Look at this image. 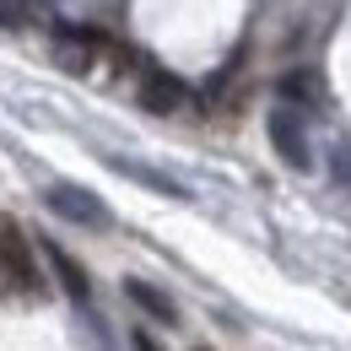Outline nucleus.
Segmentation results:
<instances>
[{"label": "nucleus", "mask_w": 351, "mask_h": 351, "mask_svg": "<svg viewBox=\"0 0 351 351\" xmlns=\"http://www.w3.org/2000/svg\"><path fill=\"white\" fill-rule=\"evenodd\" d=\"M125 298H130L141 313H152L157 324H173V319H178L173 298H168V292H157V287H152V281H141V276H130V281H125Z\"/></svg>", "instance_id": "6"}, {"label": "nucleus", "mask_w": 351, "mask_h": 351, "mask_svg": "<svg viewBox=\"0 0 351 351\" xmlns=\"http://www.w3.org/2000/svg\"><path fill=\"white\" fill-rule=\"evenodd\" d=\"M195 351H211V346H195Z\"/></svg>", "instance_id": "10"}, {"label": "nucleus", "mask_w": 351, "mask_h": 351, "mask_svg": "<svg viewBox=\"0 0 351 351\" xmlns=\"http://www.w3.org/2000/svg\"><path fill=\"white\" fill-rule=\"evenodd\" d=\"M27 22V0H0V27H22Z\"/></svg>", "instance_id": "8"}, {"label": "nucleus", "mask_w": 351, "mask_h": 351, "mask_svg": "<svg viewBox=\"0 0 351 351\" xmlns=\"http://www.w3.org/2000/svg\"><path fill=\"white\" fill-rule=\"evenodd\" d=\"M265 130H270V146L281 152V162H287V168H298V173H308V168H313L308 130H303V119H298V108H270Z\"/></svg>", "instance_id": "3"}, {"label": "nucleus", "mask_w": 351, "mask_h": 351, "mask_svg": "<svg viewBox=\"0 0 351 351\" xmlns=\"http://www.w3.org/2000/svg\"><path fill=\"white\" fill-rule=\"evenodd\" d=\"M44 260H49V270H54V276H60V287H65V292H71V298H76V303H87V298H92L87 265L76 260V254H65V249H60V243H54V238H44Z\"/></svg>", "instance_id": "5"}, {"label": "nucleus", "mask_w": 351, "mask_h": 351, "mask_svg": "<svg viewBox=\"0 0 351 351\" xmlns=\"http://www.w3.org/2000/svg\"><path fill=\"white\" fill-rule=\"evenodd\" d=\"M0 276H5L11 292H27V298L44 292V281H38V260H33L27 232H22L16 221H0Z\"/></svg>", "instance_id": "1"}, {"label": "nucleus", "mask_w": 351, "mask_h": 351, "mask_svg": "<svg viewBox=\"0 0 351 351\" xmlns=\"http://www.w3.org/2000/svg\"><path fill=\"white\" fill-rule=\"evenodd\" d=\"M44 200H49V211H54V217L76 221V227H108V211H103V200H97V195H87L82 184H54Z\"/></svg>", "instance_id": "4"}, {"label": "nucleus", "mask_w": 351, "mask_h": 351, "mask_svg": "<svg viewBox=\"0 0 351 351\" xmlns=\"http://www.w3.org/2000/svg\"><path fill=\"white\" fill-rule=\"evenodd\" d=\"M141 108L157 114V119L184 114V108H189V82L173 76L168 65H146V71H141Z\"/></svg>", "instance_id": "2"}, {"label": "nucleus", "mask_w": 351, "mask_h": 351, "mask_svg": "<svg viewBox=\"0 0 351 351\" xmlns=\"http://www.w3.org/2000/svg\"><path fill=\"white\" fill-rule=\"evenodd\" d=\"M130 346H135V351H162V341H152V330H135Z\"/></svg>", "instance_id": "9"}, {"label": "nucleus", "mask_w": 351, "mask_h": 351, "mask_svg": "<svg viewBox=\"0 0 351 351\" xmlns=\"http://www.w3.org/2000/svg\"><path fill=\"white\" fill-rule=\"evenodd\" d=\"M276 92L287 97V108H292V103H298V108H313V103H324V82H319L313 71H287Z\"/></svg>", "instance_id": "7"}]
</instances>
